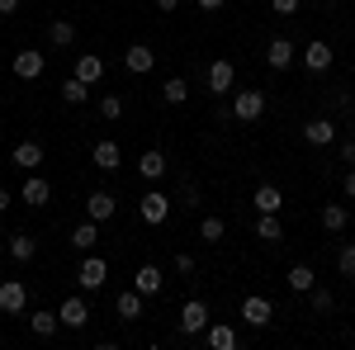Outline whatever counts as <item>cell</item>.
<instances>
[{"label": "cell", "instance_id": "cell-1", "mask_svg": "<svg viewBox=\"0 0 355 350\" xmlns=\"http://www.w3.org/2000/svg\"><path fill=\"white\" fill-rule=\"evenodd\" d=\"M171 204H175L171 194H162V189H147V194L137 199V218H142L147 227H162L166 218H171Z\"/></svg>", "mask_w": 355, "mask_h": 350}, {"label": "cell", "instance_id": "cell-2", "mask_svg": "<svg viewBox=\"0 0 355 350\" xmlns=\"http://www.w3.org/2000/svg\"><path fill=\"white\" fill-rule=\"evenodd\" d=\"M105 279H110V261L105 256H85L81 270H76V284L85 294H95V289H105Z\"/></svg>", "mask_w": 355, "mask_h": 350}, {"label": "cell", "instance_id": "cell-3", "mask_svg": "<svg viewBox=\"0 0 355 350\" xmlns=\"http://www.w3.org/2000/svg\"><path fill=\"white\" fill-rule=\"evenodd\" d=\"M261 114H266V90H237L232 119H237V123H256Z\"/></svg>", "mask_w": 355, "mask_h": 350}, {"label": "cell", "instance_id": "cell-4", "mask_svg": "<svg viewBox=\"0 0 355 350\" xmlns=\"http://www.w3.org/2000/svg\"><path fill=\"white\" fill-rule=\"evenodd\" d=\"M242 322L246 326H270L275 322V303L266 294H246L242 298Z\"/></svg>", "mask_w": 355, "mask_h": 350}, {"label": "cell", "instance_id": "cell-5", "mask_svg": "<svg viewBox=\"0 0 355 350\" xmlns=\"http://www.w3.org/2000/svg\"><path fill=\"white\" fill-rule=\"evenodd\" d=\"M331 62H336V53H331V43H327V38H313V43H303V67H308L313 76L331 71Z\"/></svg>", "mask_w": 355, "mask_h": 350}, {"label": "cell", "instance_id": "cell-6", "mask_svg": "<svg viewBox=\"0 0 355 350\" xmlns=\"http://www.w3.org/2000/svg\"><path fill=\"white\" fill-rule=\"evenodd\" d=\"M232 81H237V67H232L227 57L209 62V71H204V85H209V95H227V90H232Z\"/></svg>", "mask_w": 355, "mask_h": 350}, {"label": "cell", "instance_id": "cell-7", "mask_svg": "<svg viewBox=\"0 0 355 350\" xmlns=\"http://www.w3.org/2000/svg\"><path fill=\"white\" fill-rule=\"evenodd\" d=\"M209 326V303L204 298H185V308H180V336H199Z\"/></svg>", "mask_w": 355, "mask_h": 350}, {"label": "cell", "instance_id": "cell-8", "mask_svg": "<svg viewBox=\"0 0 355 350\" xmlns=\"http://www.w3.org/2000/svg\"><path fill=\"white\" fill-rule=\"evenodd\" d=\"M24 308H28V289H24V279H0V313L19 317Z\"/></svg>", "mask_w": 355, "mask_h": 350}, {"label": "cell", "instance_id": "cell-9", "mask_svg": "<svg viewBox=\"0 0 355 350\" xmlns=\"http://www.w3.org/2000/svg\"><path fill=\"white\" fill-rule=\"evenodd\" d=\"M336 123H331L327 114H318V119H308V123H303V142H308V147H331V142H336Z\"/></svg>", "mask_w": 355, "mask_h": 350}, {"label": "cell", "instance_id": "cell-10", "mask_svg": "<svg viewBox=\"0 0 355 350\" xmlns=\"http://www.w3.org/2000/svg\"><path fill=\"white\" fill-rule=\"evenodd\" d=\"M57 322L62 326H71V331H81L85 322H90V303H85V298H62V308H57Z\"/></svg>", "mask_w": 355, "mask_h": 350}, {"label": "cell", "instance_id": "cell-11", "mask_svg": "<svg viewBox=\"0 0 355 350\" xmlns=\"http://www.w3.org/2000/svg\"><path fill=\"white\" fill-rule=\"evenodd\" d=\"M10 67H15V76H19V81H38V76L48 71V57L33 53V48H24V53H15V62H10Z\"/></svg>", "mask_w": 355, "mask_h": 350}, {"label": "cell", "instance_id": "cell-12", "mask_svg": "<svg viewBox=\"0 0 355 350\" xmlns=\"http://www.w3.org/2000/svg\"><path fill=\"white\" fill-rule=\"evenodd\" d=\"M166 170H171V161H166V152H157V147H147V152L137 157V175H142L147 185H157Z\"/></svg>", "mask_w": 355, "mask_h": 350}, {"label": "cell", "instance_id": "cell-13", "mask_svg": "<svg viewBox=\"0 0 355 350\" xmlns=\"http://www.w3.org/2000/svg\"><path fill=\"white\" fill-rule=\"evenodd\" d=\"M90 161H95V170L114 175V170L123 166V152H119V142H110V137H105V142H95V147H90Z\"/></svg>", "mask_w": 355, "mask_h": 350}, {"label": "cell", "instance_id": "cell-14", "mask_svg": "<svg viewBox=\"0 0 355 350\" xmlns=\"http://www.w3.org/2000/svg\"><path fill=\"white\" fill-rule=\"evenodd\" d=\"M133 289H137L142 298H157V294L166 289V274H162L157 265H137V270H133Z\"/></svg>", "mask_w": 355, "mask_h": 350}, {"label": "cell", "instance_id": "cell-15", "mask_svg": "<svg viewBox=\"0 0 355 350\" xmlns=\"http://www.w3.org/2000/svg\"><path fill=\"white\" fill-rule=\"evenodd\" d=\"M19 199H24L28 209H48V199H53V185H48L43 175H33V170H28V180H24V189H19Z\"/></svg>", "mask_w": 355, "mask_h": 350}, {"label": "cell", "instance_id": "cell-16", "mask_svg": "<svg viewBox=\"0 0 355 350\" xmlns=\"http://www.w3.org/2000/svg\"><path fill=\"white\" fill-rule=\"evenodd\" d=\"M294 57H299V48H294L289 38H270V43H266V62H270L275 71H289Z\"/></svg>", "mask_w": 355, "mask_h": 350}, {"label": "cell", "instance_id": "cell-17", "mask_svg": "<svg viewBox=\"0 0 355 350\" xmlns=\"http://www.w3.org/2000/svg\"><path fill=\"white\" fill-rule=\"evenodd\" d=\"M204 341H209L214 350H237V346H242L237 326H227V322H209V326H204Z\"/></svg>", "mask_w": 355, "mask_h": 350}, {"label": "cell", "instance_id": "cell-18", "mask_svg": "<svg viewBox=\"0 0 355 350\" xmlns=\"http://www.w3.org/2000/svg\"><path fill=\"white\" fill-rule=\"evenodd\" d=\"M85 213L95 218V222H110V218L119 213V199H114L110 189H95V194L85 199Z\"/></svg>", "mask_w": 355, "mask_h": 350}, {"label": "cell", "instance_id": "cell-19", "mask_svg": "<svg viewBox=\"0 0 355 350\" xmlns=\"http://www.w3.org/2000/svg\"><path fill=\"white\" fill-rule=\"evenodd\" d=\"M123 67H128V71H133V76H147V71H152V67H157V53H152V48H147V43H133V48H128V53H123Z\"/></svg>", "mask_w": 355, "mask_h": 350}, {"label": "cell", "instance_id": "cell-20", "mask_svg": "<svg viewBox=\"0 0 355 350\" xmlns=\"http://www.w3.org/2000/svg\"><path fill=\"white\" fill-rule=\"evenodd\" d=\"M251 204H256V213H279L284 209V194H279V185H256V194H251Z\"/></svg>", "mask_w": 355, "mask_h": 350}, {"label": "cell", "instance_id": "cell-21", "mask_svg": "<svg viewBox=\"0 0 355 350\" xmlns=\"http://www.w3.org/2000/svg\"><path fill=\"white\" fill-rule=\"evenodd\" d=\"M10 161L19 166V170H38V166H43V142H33V137L19 142V147L10 152Z\"/></svg>", "mask_w": 355, "mask_h": 350}, {"label": "cell", "instance_id": "cell-22", "mask_svg": "<svg viewBox=\"0 0 355 350\" xmlns=\"http://www.w3.org/2000/svg\"><path fill=\"white\" fill-rule=\"evenodd\" d=\"M5 251H10V261H19V265H28V261L38 256V242H33L28 232H15V237L5 242Z\"/></svg>", "mask_w": 355, "mask_h": 350}, {"label": "cell", "instance_id": "cell-23", "mask_svg": "<svg viewBox=\"0 0 355 350\" xmlns=\"http://www.w3.org/2000/svg\"><path fill=\"white\" fill-rule=\"evenodd\" d=\"M76 76H81L85 85H95L100 76H105V57H95V53H76Z\"/></svg>", "mask_w": 355, "mask_h": 350}, {"label": "cell", "instance_id": "cell-24", "mask_svg": "<svg viewBox=\"0 0 355 350\" xmlns=\"http://www.w3.org/2000/svg\"><path fill=\"white\" fill-rule=\"evenodd\" d=\"M142 303H147V298L137 294V289H128V294L114 298V313H119L123 322H137V317H142Z\"/></svg>", "mask_w": 355, "mask_h": 350}, {"label": "cell", "instance_id": "cell-25", "mask_svg": "<svg viewBox=\"0 0 355 350\" xmlns=\"http://www.w3.org/2000/svg\"><path fill=\"white\" fill-rule=\"evenodd\" d=\"M57 313H48V308H38V313H33V317H28V331H33V336H38V341H53L57 336Z\"/></svg>", "mask_w": 355, "mask_h": 350}, {"label": "cell", "instance_id": "cell-26", "mask_svg": "<svg viewBox=\"0 0 355 350\" xmlns=\"http://www.w3.org/2000/svg\"><path fill=\"white\" fill-rule=\"evenodd\" d=\"M256 237L270 242V246L284 242V222H279V213H261V218H256Z\"/></svg>", "mask_w": 355, "mask_h": 350}, {"label": "cell", "instance_id": "cell-27", "mask_svg": "<svg viewBox=\"0 0 355 350\" xmlns=\"http://www.w3.org/2000/svg\"><path fill=\"white\" fill-rule=\"evenodd\" d=\"M95 242H100V222H95V218L71 227V246H76V251H95Z\"/></svg>", "mask_w": 355, "mask_h": 350}, {"label": "cell", "instance_id": "cell-28", "mask_svg": "<svg viewBox=\"0 0 355 350\" xmlns=\"http://www.w3.org/2000/svg\"><path fill=\"white\" fill-rule=\"evenodd\" d=\"M322 227L327 232H346L351 227V209L346 204H322Z\"/></svg>", "mask_w": 355, "mask_h": 350}, {"label": "cell", "instance_id": "cell-29", "mask_svg": "<svg viewBox=\"0 0 355 350\" xmlns=\"http://www.w3.org/2000/svg\"><path fill=\"white\" fill-rule=\"evenodd\" d=\"M48 43H53V48H71V43H76V24H71V19H53V24H48Z\"/></svg>", "mask_w": 355, "mask_h": 350}, {"label": "cell", "instance_id": "cell-30", "mask_svg": "<svg viewBox=\"0 0 355 350\" xmlns=\"http://www.w3.org/2000/svg\"><path fill=\"white\" fill-rule=\"evenodd\" d=\"M284 284H289L294 294H308V289L318 284V274H313V265H294L289 274H284Z\"/></svg>", "mask_w": 355, "mask_h": 350}, {"label": "cell", "instance_id": "cell-31", "mask_svg": "<svg viewBox=\"0 0 355 350\" xmlns=\"http://www.w3.org/2000/svg\"><path fill=\"white\" fill-rule=\"evenodd\" d=\"M62 100H67V105H76V109H81L85 100H90V85H85L81 76H67V81H62Z\"/></svg>", "mask_w": 355, "mask_h": 350}, {"label": "cell", "instance_id": "cell-32", "mask_svg": "<svg viewBox=\"0 0 355 350\" xmlns=\"http://www.w3.org/2000/svg\"><path fill=\"white\" fill-rule=\"evenodd\" d=\"M162 100L166 105H185V100H190V81H185V76H171V81L162 85Z\"/></svg>", "mask_w": 355, "mask_h": 350}, {"label": "cell", "instance_id": "cell-33", "mask_svg": "<svg viewBox=\"0 0 355 350\" xmlns=\"http://www.w3.org/2000/svg\"><path fill=\"white\" fill-rule=\"evenodd\" d=\"M223 237H227V222H223V218H204V222H199V242H223Z\"/></svg>", "mask_w": 355, "mask_h": 350}, {"label": "cell", "instance_id": "cell-34", "mask_svg": "<svg viewBox=\"0 0 355 350\" xmlns=\"http://www.w3.org/2000/svg\"><path fill=\"white\" fill-rule=\"evenodd\" d=\"M336 274L355 279V242H341V246H336Z\"/></svg>", "mask_w": 355, "mask_h": 350}, {"label": "cell", "instance_id": "cell-35", "mask_svg": "<svg viewBox=\"0 0 355 350\" xmlns=\"http://www.w3.org/2000/svg\"><path fill=\"white\" fill-rule=\"evenodd\" d=\"M308 298H313V313H331V308H336V298H331V289H318V284L308 289Z\"/></svg>", "mask_w": 355, "mask_h": 350}, {"label": "cell", "instance_id": "cell-36", "mask_svg": "<svg viewBox=\"0 0 355 350\" xmlns=\"http://www.w3.org/2000/svg\"><path fill=\"white\" fill-rule=\"evenodd\" d=\"M100 114L105 119H123V95H100Z\"/></svg>", "mask_w": 355, "mask_h": 350}, {"label": "cell", "instance_id": "cell-37", "mask_svg": "<svg viewBox=\"0 0 355 350\" xmlns=\"http://www.w3.org/2000/svg\"><path fill=\"white\" fill-rule=\"evenodd\" d=\"M327 109H331V114H336V109H351V95H346V90H331V95H327Z\"/></svg>", "mask_w": 355, "mask_h": 350}, {"label": "cell", "instance_id": "cell-38", "mask_svg": "<svg viewBox=\"0 0 355 350\" xmlns=\"http://www.w3.org/2000/svg\"><path fill=\"white\" fill-rule=\"evenodd\" d=\"M175 274H194V256L190 251H175Z\"/></svg>", "mask_w": 355, "mask_h": 350}, {"label": "cell", "instance_id": "cell-39", "mask_svg": "<svg viewBox=\"0 0 355 350\" xmlns=\"http://www.w3.org/2000/svg\"><path fill=\"white\" fill-rule=\"evenodd\" d=\"M275 15H299V0H270Z\"/></svg>", "mask_w": 355, "mask_h": 350}, {"label": "cell", "instance_id": "cell-40", "mask_svg": "<svg viewBox=\"0 0 355 350\" xmlns=\"http://www.w3.org/2000/svg\"><path fill=\"white\" fill-rule=\"evenodd\" d=\"M180 199L194 209V204H199V185H194V180H185V185H180Z\"/></svg>", "mask_w": 355, "mask_h": 350}, {"label": "cell", "instance_id": "cell-41", "mask_svg": "<svg viewBox=\"0 0 355 350\" xmlns=\"http://www.w3.org/2000/svg\"><path fill=\"white\" fill-rule=\"evenodd\" d=\"M341 161L355 166V137H341Z\"/></svg>", "mask_w": 355, "mask_h": 350}, {"label": "cell", "instance_id": "cell-42", "mask_svg": "<svg viewBox=\"0 0 355 350\" xmlns=\"http://www.w3.org/2000/svg\"><path fill=\"white\" fill-rule=\"evenodd\" d=\"M341 194H346V199H355V166L346 170V180H341Z\"/></svg>", "mask_w": 355, "mask_h": 350}, {"label": "cell", "instance_id": "cell-43", "mask_svg": "<svg viewBox=\"0 0 355 350\" xmlns=\"http://www.w3.org/2000/svg\"><path fill=\"white\" fill-rule=\"evenodd\" d=\"M157 10H162V15H175V10H180V0H157Z\"/></svg>", "mask_w": 355, "mask_h": 350}, {"label": "cell", "instance_id": "cell-44", "mask_svg": "<svg viewBox=\"0 0 355 350\" xmlns=\"http://www.w3.org/2000/svg\"><path fill=\"white\" fill-rule=\"evenodd\" d=\"M19 10V0H0V15H15Z\"/></svg>", "mask_w": 355, "mask_h": 350}, {"label": "cell", "instance_id": "cell-45", "mask_svg": "<svg viewBox=\"0 0 355 350\" xmlns=\"http://www.w3.org/2000/svg\"><path fill=\"white\" fill-rule=\"evenodd\" d=\"M227 0H199V10H223Z\"/></svg>", "mask_w": 355, "mask_h": 350}, {"label": "cell", "instance_id": "cell-46", "mask_svg": "<svg viewBox=\"0 0 355 350\" xmlns=\"http://www.w3.org/2000/svg\"><path fill=\"white\" fill-rule=\"evenodd\" d=\"M5 209H10V189H0V213H5Z\"/></svg>", "mask_w": 355, "mask_h": 350}, {"label": "cell", "instance_id": "cell-47", "mask_svg": "<svg viewBox=\"0 0 355 350\" xmlns=\"http://www.w3.org/2000/svg\"><path fill=\"white\" fill-rule=\"evenodd\" d=\"M327 5H336V0H327Z\"/></svg>", "mask_w": 355, "mask_h": 350}]
</instances>
